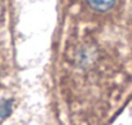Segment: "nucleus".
Wrapping results in <instances>:
<instances>
[{
	"label": "nucleus",
	"mask_w": 132,
	"mask_h": 125,
	"mask_svg": "<svg viewBox=\"0 0 132 125\" xmlns=\"http://www.w3.org/2000/svg\"><path fill=\"white\" fill-rule=\"evenodd\" d=\"M115 0H87V3L89 4L91 8L96 9V11H100V12H104V11H108L113 7Z\"/></svg>",
	"instance_id": "obj_1"
},
{
	"label": "nucleus",
	"mask_w": 132,
	"mask_h": 125,
	"mask_svg": "<svg viewBox=\"0 0 132 125\" xmlns=\"http://www.w3.org/2000/svg\"><path fill=\"white\" fill-rule=\"evenodd\" d=\"M12 111V101L7 99V101H2L0 102V119L7 117Z\"/></svg>",
	"instance_id": "obj_2"
},
{
	"label": "nucleus",
	"mask_w": 132,
	"mask_h": 125,
	"mask_svg": "<svg viewBox=\"0 0 132 125\" xmlns=\"http://www.w3.org/2000/svg\"><path fill=\"white\" fill-rule=\"evenodd\" d=\"M5 63H7V58H5V53H4V48L0 43V81H2L4 72H5Z\"/></svg>",
	"instance_id": "obj_3"
}]
</instances>
